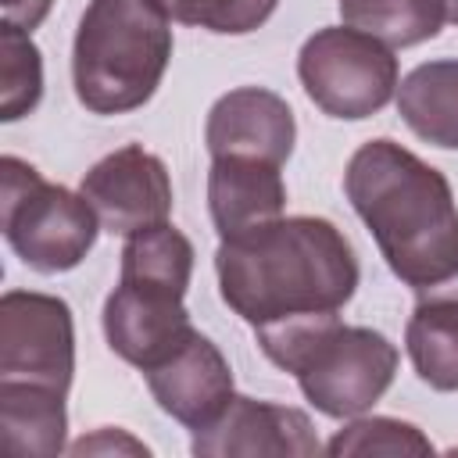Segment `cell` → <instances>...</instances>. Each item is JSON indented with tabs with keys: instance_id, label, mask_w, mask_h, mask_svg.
I'll return each mask as SVG.
<instances>
[{
	"instance_id": "obj_10",
	"label": "cell",
	"mask_w": 458,
	"mask_h": 458,
	"mask_svg": "<svg viewBox=\"0 0 458 458\" xmlns=\"http://www.w3.org/2000/svg\"><path fill=\"white\" fill-rule=\"evenodd\" d=\"M104 333L118 358L147 372L197 329L190 326V311L182 308L179 293L118 279L114 293L104 304Z\"/></svg>"
},
{
	"instance_id": "obj_8",
	"label": "cell",
	"mask_w": 458,
	"mask_h": 458,
	"mask_svg": "<svg viewBox=\"0 0 458 458\" xmlns=\"http://www.w3.org/2000/svg\"><path fill=\"white\" fill-rule=\"evenodd\" d=\"M82 197L97 211L100 225L118 236L143 233L168 222L172 211V179L157 154L129 143L100 157L82 175Z\"/></svg>"
},
{
	"instance_id": "obj_5",
	"label": "cell",
	"mask_w": 458,
	"mask_h": 458,
	"mask_svg": "<svg viewBox=\"0 0 458 458\" xmlns=\"http://www.w3.org/2000/svg\"><path fill=\"white\" fill-rule=\"evenodd\" d=\"M0 225L29 268L68 272L89 254L100 218L82 193L47 182L11 154L0 161Z\"/></svg>"
},
{
	"instance_id": "obj_4",
	"label": "cell",
	"mask_w": 458,
	"mask_h": 458,
	"mask_svg": "<svg viewBox=\"0 0 458 458\" xmlns=\"http://www.w3.org/2000/svg\"><path fill=\"white\" fill-rule=\"evenodd\" d=\"M261 351L297 376L304 397L329 419H351L372 408L397 372V347L365 326L340 318L297 326L258 340Z\"/></svg>"
},
{
	"instance_id": "obj_2",
	"label": "cell",
	"mask_w": 458,
	"mask_h": 458,
	"mask_svg": "<svg viewBox=\"0 0 458 458\" xmlns=\"http://www.w3.org/2000/svg\"><path fill=\"white\" fill-rule=\"evenodd\" d=\"M344 190L401 283L426 290L458 272V204L433 165L394 140H369Z\"/></svg>"
},
{
	"instance_id": "obj_22",
	"label": "cell",
	"mask_w": 458,
	"mask_h": 458,
	"mask_svg": "<svg viewBox=\"0 0 458 458\" xmlns=\"http://www.w3.org/2000/svg\"><path fill=\"white\" fill-rule=\"evenodd\" d=\"M50 4H54V0H0L4 21L18 25V29H36V25L47 18Z\"/></svg>"
},
{
	"instance_id": "obj_13",
	"label": "cell",
	"mask_w": 458,
	"mask_h": 458,
	"mask_svg": "<svg viewBox=\"0 0 458 458\" xmlns=\"http://www.w3.org/2000/svg\"><path fill=\"white\" fill-rule=\"evenodd\" d=\"M279 168L283 165L258 157H211L208 208L222 240L250 233L283 215L286 186Z\"/></svg>"
},
{
	"instance_id": "obj_11",
	"label": "cell",
	"mask_w": 458,
	"mask_h": 458,
	"mask_svg": "<svg viewBox=\"0 0 458 458\" xmlns=\"http://www.w3.org/2000/svg\"><path fill=\"white\" fill-rule=\"evenodd\" d=\"M143 376H147V386H150L154 401L161 404V411H168L186 429H204L233 401L229 361L200 333H193L168 358L150 365Z\"/></svg>"
},
{
	"instance_id": "obj_19",
	"label": "cell",
	"mask_w": 458,
	"mask_h": 458,
	"mask_svg": "<svg viewBox=\"0 0 458 458\" xmlns=\"http://www.w3.org/2000/svg\"><path fill=\"white\" fill-rule=\"evenodd\" d=\"M43 93V61L29 29L4 21L0 29V118L14 122L39 104Z\"/></svg>"
},
{
	"instance_id": "obj_3",
	"label": "cell",
	"mask_w": 458,
	"mask_h": 458,
	"mask_svg": "<svg viewBox=\"0 0 458 458\" xmlns=\"http://www.w3.org/2000/svg\"><path fill=\"white\" fill-rule=\"evenodd\" d=\"M168 57L172 25L157 0H89L72 50L75 97L93 114L143 107Z\"/></svg>"
},
{
	"instance_id": "obj_9",
	"label": "cell",
	"mask_w": 458,
	"mask_h": 458,
	"mask_svg": "<svg viewBox=\"0 0 458 458\" xmlns=\"http://www.w3.org/2000/svg\"><path fill=\"white\" fill-rule=\"evenodd\" d=\"M318 451H322L318 437L304 411L254 401V397H236V394L215 422H208L204 429H193V454L200 458H236V454L311 458Z\"/></svg>"
},
{
	"instance_id": "obj_7",
	"label": "cell",
	"mask_w": 458,
	"mask_h": 458,
	"mask_svg": "<svg viewBox=\"0 0 458 458\" xmlns=\"http://www.w3.org/2000/svg\"><path fill=\"white\" fill-rule=\"evenodd\" d=\"M75 372L72 311L61 297L11 290L0 301V383L68 394Z\"/></svg>"
},
{
	"instance_id": "obj_14",
	"label": "cell",
	"mask_w": 458,
	"mask_h": 458,
	"mask_svg": "<svg viewBox=\"0 0 458 458\" xmlns=\"http://www.w3.org/2000/svg\"><path fill=\"white\" fill-rule=\"evenodd\" d=\"M404 344L422 383L433 390H458V272L419 290Z\"/></svg>"
},
{
	"instance_id": "obj_16",
	"label": "cell",
	"mask_w": 458,
	"mask_h": 458,
	"mask_svg": "<svg viewBox=\"0 0 458 458\" xmlns=\"http://www.w3.org/2000/svg\"><path fill=\"white\" fill-rule=\"evenodd\" d=\"M397 111L415 136L458 150V61H426L397 89Z\"/></svg>"
},
{
	"instance_id": "obj_17",
	"label": "cell",
	"mask_w": 458,
	"mask_h": 458,
	"mask_svg": "<svg viewBox=\"0 0 458 458\" xmlns=\"http://www.w3.org/2000/svg\"><path fill=\"white\" fill-rule=\"evenodd\" d=\"M340 14L386 47H415L440 32L447 7L444 0H340Z\"/></svg>"
},
{
	"instance_id": "obj_18",
	"label": "cell",
	"mask_w": 458,
	"mask_h": 458,
	"mask_svg": "<svg viewBox=\"0 0 458 458\" xmlns=\"http://www.w3.org/2000/svg\"><path fill=\"white\" fill-rule=\"evenodd\" d=\"M193 272V247L190 240L172 229L168 222L132 233L122 250V279L140 286H157L172 293H186Z\"/></svg>"
},
{
	"instance_id": "obj_6",
	"label": "cell",
	"mask_w": 458,
	"mask_h": 458,
	"mask_svg": "<svg viewBox=\"0 0 458 458\" xmlns=\"http://www.w3.org/2000/svg\"><path fill=\"white\" fill-rule=\"evenodd\" d=\"M304 93L333 118H369L397 89V57L358 29H318L297 57Z\"/></svg>"
},
{
	"instance_id": "obj_15",
	"label": "cell",
	"mask_w": 458,
	"mask_h": 458,
	"mask_svg": "<svg viewBox=\"0 0 458 458\" xmlns=\"http://www.w3.org/2000/svg\"><path fill=\"white\" fill-rule=\"evenodd\" d=\"M64 394L0 383V444L11 458H54L64 447Z\"/></svg>"
},
{
	"instance_id": "obj_24",
	"label": "cell",
	"mask_w": 458,
	"mask_h": 458,
	"mask_svg": "<svg viewBox=\"0 0 458 458\" xmlns=\"http://www.w3.org/2000/svg\"><path fill=\"white\" fill-rule=\"evenodd\" d=\"M444 7H447V18L458 25V0H444Z\"/></svg>"
},
{
	"instance_id": "obj_23",
	"label": "cell",
	"mask_w": 458,
	"mask_h": 458,
	"mask_svg": "<svg viewBox=\"0 0 458 458\" xmlns=\"http://www.w3.org/2000/svg\"><path fill=\"white\" fill-rule=\"evenodd\" d=\"M111 447H129L132 454H147L143 444H136V440H129V437H122V433H111V429H100L97 437L79 440L72 451H75V454H89V451H111Z\"/></svg>"
},
{
	"instance_id": "obj_20",
	"label": "cell",
	"mask_w": 458,
	"mask_h": 458,
	"mask_svg": "<svg viewBox=\"0 0 458 458\" xmlns=\"http://www.w3.org/2000/svg\"><path fill=\"white\" fill-rule=\"evenodd\" d=\"M333 458L340 454H429L433 444L408 422L397 419H358L344 426L329 447Z\"/></svg>"
},
{
	"instance_id": "obj_21",
	"label": "cell",
	"mask_w": 458,
	"mask_h": 458,
	"mask_svg": "<svg viewBox=\"0 0 458 458\" xmlns=\"http://www.w3.org/2000/svg\"><path fill=\"white\" fill-rule=\"evenodd\" d=\"M168 18L182 25H200L208 32H250L276 11L279 0H157Z\"/></svg>"
},
{
	"instance_id": "obj_1",
	"label": "cell",
	"mask_w": 458,
	"mask_h": 458,
	"mask_svg": "<svg viewBox=\"0 0 458 458\" xmlns=\"http://www.w3.org/2000/svg\"><path fill=\"white\" fill-rule=\"evenodd\" d=\"M215 268L222 301L254 326L258 340L340 318L358 286V261L344 233L308 215L222 240Z\"/></svg>"
},
{
	"instance_id": "obj_12",
	"label": "cell",
	"mask_w": 458,
	"mask_h": 458,
	"mask_svg": "<svg viewBox=\"0 0 458 458\" xmlns=\"http://www.w3.org/2000/svg\"><path fill=\"white\" fill-rule=\"evenodd\" d=\"M293 111L272 89L243 86L215 100L208 114V150L211 157H258L283 165L293 150Z\"/></svg>"
}]
</instances>
